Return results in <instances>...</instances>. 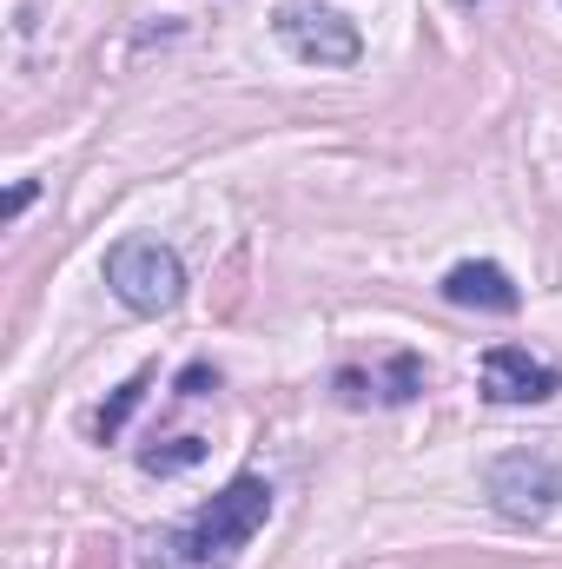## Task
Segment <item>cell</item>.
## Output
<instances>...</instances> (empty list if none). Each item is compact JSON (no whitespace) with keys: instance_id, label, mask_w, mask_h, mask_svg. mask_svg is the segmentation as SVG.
Wrapping results in <instances>:
<instances>
[{"instance_id":"1","label":"cell","mask_w":562,"mask_h":569,"mask_svg":"<svg viewBox=\"0 0 562 569\" xmlns=\"http://www.w3.org/2000/svg\"><path fill=\"white\" fill-rule=\"evenodd\" d=\"M272 517V483L265 477H232L185 530H172V557L185 569H232L239 550L265 530Z\"/></svg>"},{"instance_id":"2","label":"cell","mask_w":562,"mask_h":569,"mask_svg":"<svg viewBox=\"0 0 562 569\" xmlns=\"http://www.w3.org/2000/svg\"><path fill=\"white\" fill-rule=\"evenodd\" d=\"M107 284H113V298H120L127 311L159 318V311H172V305L185 298V266H179V252L159 246V239H120V246L107 252Z\"/></svg>"},{"instance_id":"3","label":"cell","mask_w":562,"mask_h":569,"mask_svg":"<svg viewBox=\"0 0 562 569\" xmlns=\"http://www.w3.org/2000/svg\"><path fill=\"white\" fill-rule=\"evenodd\" d=\"M483 490L510 523H543L562 503V463L550 450H503L483 470Z\"/></svg>"},{"instance_id":"4","label":"cell","mask_w":562,"mask_h":569,"mask_svg":"<svg viewBox=\"0 0 562 569\" xmlns=\"http://www.w3.org/2000/svg\"><path fill=\"white\" fill-rule=\"evenodd\" d=\"M272 33H279L304 67H358L364 60V33L338 7H318V0H284Z\"/></svg>"},{"instance_id":"5","label":"cell","mask_w":562,"mask_h":569,"mask_svg":"<svg viewBox=\"0 0 562 569\" xmlns=\"http://www.w3.org/2000/svg\"><path fill=\"white\" fill-rule=\"evenodd\" d=\"M476 385L490 405H543L562 391V365L536 358L530 345H490L476 365Z\"/></svg>"},{"instance_id":"6","label":"cell","mask_w":562,"mask_h":569,"mask_svg":"<svg viewBox=\"0 0 562 569\" xmlns=\"http://www.w3.org/2000/svg\"><path fill=\"white\" fill-rule=\"evenodd\" d=\"M443 298L463 305V311H496V318H510V311L523 305L516 279H510L503 266H490V259H463V266H450V272H443Z\"/></svg>"},{"instance_id":"7","label":"cell","mask_w":562,"mask_h":569,"mask_svg":"<svg viewBox=\"0 0 562 569\" xmlns=\"http://www.w3.org/2000/svg\"><path fill=\"white\" fill-rule=\"evenodd\" d=\"M338 391H344L351 405H358V398H371V391H378L384 405H411V398L423 391V358H411V351H398L384 378H364V371H338Z\"/></svg>"},{"instance_id":"8","label":"cell","mask_w":562,"mask_h":569,"mask_svg":"<svg viewBox=\"0 0 562 569\" xmlns=\"http://www.w3.org/2000/svg\"><path fill=\"white\" fill-rule=\"evenodd\" d=\"M199 457H205V437H165V443L140 450V470H152V477H179V470H192Z\"/></svg>"},{"instance_id":"9","label":"cell","mask_w":562,"mask_h":569,"mask_svg":"<svg viewBox=\"0 0 562 569\" xmlns=\"http://www.w3.org/2000/svg\"><path fill=\"white\" fill-rule=\"evenodd\" d=\"M145 385H152V371H140V378H127V385H120V391H113V405H107V411H100V418H93V437H100V443H107V437H120V430H127V418H133V411H140V398H145Z\"/></svg>"},{"instance_id":"10","label":"cell","mask_w":562,"mask_h":569,"mask_svg":"<svg viewBox=\"0 0 562 569\" xmlns=\"http://www.w3.org/2000/svg\"><path fill=\"white\" fill-rule=\"evenodd\" d=\"M205 391H219V371H212V365H185L179 398H205Z\"/></svg>"}]
</instances>
